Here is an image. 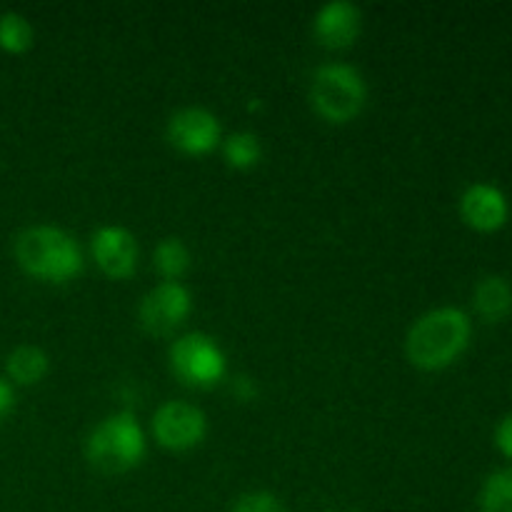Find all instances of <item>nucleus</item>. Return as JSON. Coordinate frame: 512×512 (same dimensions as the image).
<instances>
[{
    "mask_svg": "<svg viewBox=\"0 0 512 512\" xmlns=\"http://www.w3.org/2000/svg\"><path fill=\"white\" fill-rule=\"evenodd\" d=\"M473 335L470 318L460 308H435L420 315L405 340L410 363L420 370H443L465 353Z\"/></svg>",
    "mask_w": 512,
    "mask_h": 512,
    "instance_id": "1",
    "label": "nucleus"
},
{
    "mask_svg": "<svg viewBox=\"0 0 512 512\" xmlns=\"http://www.w3.org/2000/svg\"><path fill=\"white\" fill-rule=\"evenodd\" d=\"M15 260L35 280L65 285L83 273V253L70 233L55 225H33L15 238Z\"/></svg>",
    "mask_w": 512,
    "mask_h": 512,
    "instance_id": "2",
    "label": "nucleus"
},
{
    "mask_svg": "<svg viewBox=\"0 0 512 512\" xmlns=\"http://www.w3.org/2000/svg\"><path fill=\"white\" fill-rule=\"evenodd\" d=\"M368 100V85L360 70L348 63L320 65L310 80V103L328 123L345 125L358 118Z\"/></svg>",
    "mask_w": 512,
    "mask_h": 512,
    "instance_id": "3",
    "label": "nucleus"
},
{
    "mask_svg": "<svg viewBox=\"0 0 512 512\" xmlns=\"http://www.w3.org/2000/svg\"><path fill=\"white\" fill-rule=\"evenodd\" d=\"M145 433L133 413H115L105 418L85 443V455L90 465L103 473H125L143 463Z\"/></svg>",
    "mask_w": 512,
    "mask_h": 512,
    "instance_id": "4",
    "label": "nucleus"
},
{
    "mask_svg": "<svg viewBox=\"0 0 512 512\" xmlns=\"http://www.w3.org/2000/svg\"><path fill=\"white\" fill-rule=\"evenodd\" d=\"M170 368L190 388H213L225 378L228 360L210 335L190 333L170 345Z\"/></svg>",
    "mask_w": 512,
    "mask_h": 512,
    "instance_id": "5",
    "label": "nucleus"
},
{
    "mask_svg": "<svg viewBox=\"0 0 512 512\" xmlns=\"http://www.w3.org/2000/svg\"><path fill=\"white\" fill-rule=\"evenodd\" d=\"M208 433V420L205 413L195 405L183 403V400H168L160 405L153 415V435L163 448L190 450L200 445Z\"/></svg>",
    "mask_w": 512,
    "mask_h": 512,
    "instance_id": "6",
    "label": "nucleus"
},
{
    "mask_svg": "<svg viewBox=\"0 0 512 512\" xmlns=\"http://www.w3.org/2000/svg\"><path fill=\"white\" fill-rule=\"evenodd\" d=\"M190 310H193L190 290L178 280H163L143 298L138 318L150 335H168L185 323Z\"/></svg>",
    "mask_w": 512,
    "mask_h": 512,
    "instance_id": "7",
    "label": "nucleus"
},
{
    "mask_svg": "<svg viewBox=\"0 0 512 512\" xmlns=\"http://www.w3.org/2000/svg\"><path fill=\"white\" fill-rule=\"evenodd\" d=\"M220 123L210 110L183 108L168 120V140L185 155H208L220 145Z\"/></svg>",
    "mask_w": 512,
    "mask_h": 512,
    "instance_id": "8",
    "label": "nucleus"
},
{
    "mask_svg": "<svg viewBox=\"0 0 512 512\" xmlns=\"http://www.w3.org/2000/svg\"><path fill=\"white\" fill-rule=\"evenodd\" d=\"M93 258L105 275L125 280L138 268V243L130 230L120 225H103L93 235Z\"/></svg>",
    "mask_w": 512,
    "mask_h": 512,
    "instance_id": "9",
    "label": "nucleus"
},
{
    "mask_svg": "<svg viewBox=\"0 0 512 512\" xmlns=\"http://www.w3.org/2000/svg\"><path fill=\"white\" fill-rule=\"evenodd\" d=\"M360 28H363V13L348 0L325 3L313 18L315 40L330 50L350 48L360 38Z\"/></svg>",
    "mask_w": 512,
    "mask_h": 512,
    "instance_id": "10",
    "label": "nucleus"
},
{
    "mask_svg": "<svg viewBox=\"0 0 512 512\" xmlns=\"http://www.w3.org/2000/svg\"><path fill=\"white\" fill-rule=\"evenodd\" d=\"M460 215L470 228L480 233H495L508 223L510 205L500 188L490 183H475L460 198Z\"/></svg>",
    "mask_w": 512,
    "mask_h": 512,
    "instance_id": "11",
    "label": "nucleus"
},
{
    "mask_svg": "<svg viewBox=\"0 0 512 512\" xmlns=\"http://www.w3.org/2000/svg\"><path fill=\"white\" fill-rule=\"evenodd\" d=\"M475 310L488 323H500L512 313V285L500 275H488L475 288Z\"/></svg>",
    "mask_w": 512,
    "mask_h": 512,
    "instance_id": "12",
    "label": "nucleus"
},
{
    "mask_svg": "<svg viewBox=\"0 0 512 512\" xmlns=\"http://www.w3.org/2000/svg\"><path fill=\"white\" fill-rule=\"evenodd\" d=\"M5 368H8L10 380H15L18 385H35L48 375L50 360L35 345H20L8 355Z\"/></svg>",
    "mask_w": 512,
    "mask_h": 512,
    "instance_id": "13",
    "label": "nucleus"
},
{
    "mask_svg": "<svg viewBox=\"0 0 512 512\" xmlns=\"http://www.w3.org/2000/svg\"><path fill=\"white\" fill-rule=\"evenodd\" d=\"M223 155L230 168L250 170L263 158V145H260V138L255 133L240 130V133H233L230 138H225Z\"/></svg>",
    "mask_w": 512,
    "mask_h": 512,
    "instance_id": "14",
    "label": "nucleus"
},
{
    "mask_svg": "<svg viewBox=\"0 0 512 512\" xmlns=\"http://www.w3.org/2000/svg\"><path fill=\"white\" fill-rule=\"evenodd\" d=\"M153 265L165 280L183 278L185 270L190 268V250L180 238L160 240L153 253Z\"/></svg>",
    "mask_w": 512,
    "mask_h": 512,
    "instance_id": "15",
    "label": "nucleus"
},
{
    "mask_svg": "<svg viewBox=\"0 0 512 512\" xmlns=\"http://www.w3.org/2000/svg\"><path fill=\"white\" fill-rule=\"evenodd\" d=\"M480 512H512V468L490 475L480 490Z\"/></svg>",
    "mask_w": 512,
    "mask_h": 512,
    "instance_id": "16",
    "label": "nucleus"
},
{
    "mask_svg": "<svg viewBox=\"0 0 512 512\" xmlns=\"http://www.w3.org/2000/svg\"><path fill=\"white\" fill-rule=\"evenodd\" d=\"M33 45V25L20 13H5L0 18V48L5 53L20 55Z\"/></svg>",
    "mask_w": 512,
    "mask_h": 512,
    "instance_id": "17",
    "label": "nucleus"
},
{
    "mask_svg": "<svg viewBox=\"0 0 512 512\" xmlns=\"http://www.w3.org/2000/svg\"><path fill=\"white\" fill-rule=\"evenodd\" d=\"M230 512H288L283 508L278 498L273 493H265V490H258V493H248L243 498H238V503L233 505Z\"/></svg>",
    "mask_w": 512,
    "mask_h": 512,
    "instance_id": "18",
    "label": "nucleus"
},
{
    "mask_svg": "<svg viewBox=\"0 0 512 512\" xmlns=\"http://www.w3.org/2000/svg\"><path fill=\"white\" fill-rule=\"evenodd\" d=\"M495 445H498V450L505 458L512 460V415L498 423V430H495Z\"/></svg>",
    "mask_w": 512,
    "mask_h": 512,
    "instance_id": "19",
    "label": "nucleus"
},
{
    "mask_svg": "<svg viewBox=\"0 0 512 512\" xmlns=\"http://www.w3.org/2000/svg\"><path fill=\"white\" fill-rule=\"evenodd\" d=\"M13 403H15L13 385L5 383V380L0 378V420H3L10 410H13Z\"/></svg>",
    "mask_w": 512,
    "mask_h": 512,
    "instance_id": "20",
    "label": "nucleus"
},
{
    "mask_svg": "<svg viewBox=\"0 0 512 512\" xmlns=\"http://www.w3.org/2000/svg\"><path fill=\"white\" fill-rule=\"evenodd\" d=\"M233 393L238 395L240 400H250V398H255V393H258V390H255V385L250 383V378L238 375V378L233 380Z\"/></svg>",
    "mask_w": 512,
    "mask_h": 512,
    "instance_id": "21",
    "label": "nucleus"
}]
</instances>
